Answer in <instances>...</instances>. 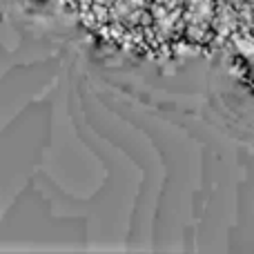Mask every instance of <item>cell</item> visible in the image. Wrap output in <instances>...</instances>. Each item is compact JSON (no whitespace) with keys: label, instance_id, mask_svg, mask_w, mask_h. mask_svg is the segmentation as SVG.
<instances>
[{"label":"cell","instance_id":"1","mask_svg":"<svg viewBox=\"0 0 254 254\" xmlns=\"http://www.w3.org/2000/svg\"><path fill=\"white\" fill-rule=\"evenodd\" d=\"M216 0H185L181 11V38L194 45L212 43V20Z\"/></svg>","mask_w":254,"mask_h":254},{"label":"cell","instance_id":"2","mask_svg":"<svg viewBox=\"0 0 254 254\" xmlns=\"http://www.w3.org/2000/svg\"><path fill=\"white\" fill-rule=\"evenodd\" d=\"M241 31L239 9L230 0H216L214 20H212V40H228Z\"/></svg>","mask_w":254,"mask_h":254}]
</instances>
